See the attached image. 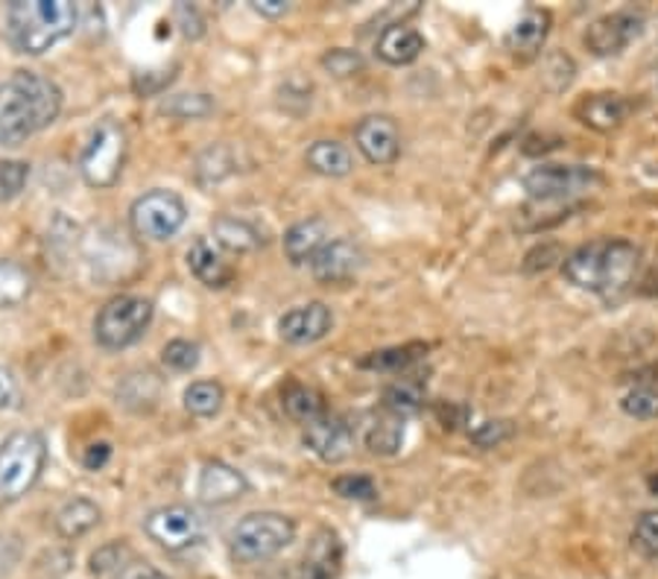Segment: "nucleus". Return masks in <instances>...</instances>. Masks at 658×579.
I'll return each instance as SVG.
<instances>
[{"mask_svg":"<svg viewBox=\"0 0 658 579\" xmlns=\"http://www.w3.org/2000/svg\"><path fill=\"white\" fill-rule=\"evenodd\" d=\"M61 112V88L35 70H15L0 82V147H18L47 129Z\"/></svg>","mask_w":658,"mask_h":579,"instance_id":"nucleus-1","label":"nucleus"},{"mask_svg":"<svg viewBox=\"0 0 658 579\" xmlns=\"http://www.w3.org/2000/svg\"><path fill=\"white\" fill-rule=\"evenodd\" d=\"M640 263V249L629 240H591L565 254L561 272L579 290L617 298L629 290Z\"/></svg>","mask_w":658,"mask_h":579,"instance_id":"nucleus-2","label":"nucleus"},{"mask_svg":"<svg viewBox=\"0 0 658 579\" xmlns=\"http://www.w3.org/2000/svg\"><path fill=\"white\" fill-rule=\"evenodd\" d=\"M77 26V7L70 0H12L7 7V42L15 53L42 56L68 38Z\"/></svg>","mask_w":658,"mask_h":579,"instance_id":"nucleus-3","label":"nucleus"},{"mask_svg":"<svg viewBox=\"0 0 658 579\" xmlns=\"http://www.w3.org/2000/svg\"><path fill=\"white\" fill-rule=\"evenodd\" d=\"M47 463V442L35 430H18L0 445V507L33 489Z\"/></svg>","mask_w":658,"mask_h":579,"instance_id":"nucleus-4","label":"nucleus"},{"mask_svg":"<svg viewBox=\"0 0 658 579\" xmlns=\"http://www.w3.org/2000/svg\"><path fill=\"white\" fill-rule=\"evenodd\" d=\"M126 164V129L117 121H100L88 135V144L79 156V173L86 184L105 191L117 184Z\"/></svg>","mask_w":658,"mask_h":579,"instance_id":"nucleus-5","label":"nucleus"},{"mask_svg":"<svg viewBox=\"0 0 658 579\" xmlns=\"http://www.w3.org/2000/svg\"><path fill=\"white\" fill-rule=\"evenodd\" d=\"M156 307L149 298L114 296L109 298L94 319V340L109 351L129 349L147 333Z\"/></svg>","mask_w":658,"mask_h":579,"instance_id":"nucleus-6","label":"nucleus"},{"mask_svg":"<svg viewBox=\"0 0 658 579\" xmlns=\"http://www.w3.org/2000/svg\"><path fill=\"white\" fill-rule=\"evenodd\" d=\"M296 538L293 518L281 512H252L231 533V556L240 561H263Z\"/></svg>","mask_w":658,"mask_h":579,"instance_id":"nucleus-7","label":"nucleus"},{"mask_svg":"<svg viewBox=\"0 0 658 579\" xmlns=\"http://www.w3.org/2000/svg\"><path fill=\"white\" fill-rule=\"evenodd\" d=\"M184 219H188V208H184L182 196L173 191H161V188L138 196L129 208L132 231L152 243H164L179 235Z\"/></svg>","mask_w":658,"mask_h":579,"instance_id":"nucleus-8","label":"nucleus"},{"mask_svg":"<svg viewBox=\"0 0 658 579\" xmlns=\"http://www.w3.org/2000/svg\"><path fill=\"white\" fill-rule=\"evenodd\" d=\"M600 182V173L586 164H538L521 179L526 196L533 202H565L591 191Z\"/></svg>","mask_w":658,"mask_h":579,"instance_id":"nucleus-9","label":"nucleus"},{"mask_svg":"<svg viewBox=\"0 0 658 579\" xmlns=\"http://www.w3.org/2000/svg\"><path fill=\"white\" fill-rule=\"evenodd\" d=\"M640 33H644V15L635 9H617L591 21L582 33V44L600 59H609L621 56L635 38H640Z\"/></svg>","mask_w":658,"mask_h":579,"instance_id":"nucleus-10","label":"nucleus"},{"mask_svg":"<svg viewBox=\"0 0 658 579\" xmlns=\"http://www.w3.org/2000/svg\"><path fill=\"white\" fill-rule=\"evenodd\" d=\"M144 530L158 547L175 553L200 542L202 518L196 515V509L173 503V507H161L156 512H149L147 521H144Z\"/></svg>","mask_w":658,"mask_h":579,"instance_id":"nucleus-11","label":"nucleus"},{"mask_svg":"<svg viewBox=\"0 0 658 579\" xmlns=\"http://www.w3.org/2000/svg\"><path fill=\"white\" fill-rule=\"evenodd\" d=\"M354 144L368 164H393L395 158L401 156V132H398V123L386 114L363 117L354 129Z\"/></svg>","mask_w":658,"mask_h":579,"instance_id":"nucleus-12","label":"nucleus"},{"mask_svg":"<svg viewBox=\"0 0 658 579\" xmlns=\"http://www.w3.org/2000/svg\"><path fill=\"white\" fill-rule=\"evenodd\" d=\"M305 445L325 463H342L354 447V430L340 416H319L305 424Z\"/></svg>","mask_w":658,"mask_h":579,"instance_id":"nucleus-13","label":"nucleus"},{"mask_svg":"<svg viewBox=\"0 0 658 579\" xmlns=\"http://www.w3.org/2000/svg\"><path fill=\"white\" fill-rule=\"evenodd\" d=\"M551 24L553 18L547 9H524L515 24L509 26L507 38H503L507 50L512 53V59L524 61V65L526 61L538 59L544 50V42H547V35H551Z\"/></svg>","mask_w":658,"mask_h":579,"instance_id":"nucleus-14","label":"nucleus"},{"mask_svg":"<svg viewBox=\"0 0 658 579\" xmlns=\"http://www.w3.org/2000/svg\"><path fill=\"white\" fill-rule=\"evenodd\" d=\"M331 328V307L322 305V302L293 307V310H287V314L279 319L281 340L290 342V345H310V342H319L322 337H328Z\"/></svg>","mask_w":658,"mask_h":579,"instance_id":"nucleus-15","label":"nucleus"},{"mask_svg":"<svg viewBox=\"0 0 658 579\" xmlns=\"http://www.w3.org/2000/svg\"><path fill=\"white\" fill-rule=\"evenodd\" d=\"M366 263V254L358 243L351 240H331L322 252L310 261V272L319 284H342V281L354 279Z\"/></svg>","mask_w":658,"mask_h":579,"instance_id":"nucleus-16","label":"nucleus"},{"mask_svg":"<svg viewBox=\"0 0 658 579\" xmlns=\"http://www.w3.org/2000/svg\"><path fill=\"white\" fill-rule=\"evenodd\" d=\"M246 491H249V480L243 477V472H237L235 465L223 463V459H208L202 465L200 486H196L202 503L223 507V503L243 498Z\"/></svg>","mask_w":658,"mask_h":579,"instance_id":"nucleus-17","label":"nucleus"},{"mask_svg":"<svg viewBox=\"0 0 658 579\" xmlns=\"http://www.w3.org/2000/svg\"><path fill=\"white\" fill-rule=\"evenodd\" d=\"M629 100L623 94H614V91H597V94L579 96V103L574 105V117L594 132L617 129L629 117Z\"/></svg>","mask_w":658,"mask_h":579,"instance_id":"nucleus-18","label":"nucleus"},{"mask_svg":"<svg viewBox=\"0 0 658 579\" xmlns=\"http://www.w3.org/2000/svg\"><path fill=\"white\" fill-rule=\"evenodd\" d=\"M342 570V542L331 526H322L310 538L302 561V579H337Z\"/></svg>","mask_w":658,"mask_h":579,"instance_id":"nucleus-19","label":"nucleus"},{"mask_svg":"<svg viewBox=\"0 0 658 579\" xmlns=\"http://www.w3.org/2000/svg\"><path fill=\"white\" fill-rule=\"evenodd\" d=\"M328 243H331L328 240V223L322 217H310L287 228V235H284V254H287L290 263L302 266V263L314 261L316 254L322 252Z\"/></svg>","mask_w":658,"mask_h":579,"instance_id":"nucleus-20","label":"nucleus"},{"mask_svg":"<svg viewBox=\"0 0 658 579\" xmlns=\"http://www.w3.org/2000/svg\"><path fill=\"white\" fill-rule=\"evenodd\" d=\"M188 266L196 275V281L211 290H223L235 281V270L228 266L226 258L205 237H196L191 249H188Z\"/></svg>","mask_w":658,"mask_h":579,"instance_id":"nucleus-21","label":"nucleus"},{"mask_svg":"<svg viewBox=\"0 0 658 579\" xmlns=\"http://www.w3.org/2000/svg\"><path fill=\"white\" fill-rule=\"evenodd\" d=\"M377 59L386 61V65H395V68H401V65H410L421 56L424 50V35L416 30V26L407 24H393L386 26L381 38H377Z\"/></svg>","mask_w":658,"mask_h":579,"instance_id":"nucleus-22","label":"nucleus"},{"mask_svg":"<svg viewBox=\"0 0 658 579\" xmlns=\"http://www.w3.org/2000/svg\"><path fill=\"white\" fill-rule=\"evenodd\" d=\"M428 351V342H404V345L368 351L366 357L358 360V366L368 368V372H393V375H401V372H410L419 360H424Z\"/></svg>","mask_w":658,"mask_h":579,"instance_id":"nucleus-23","label":"nucleus"},{"mask_svg":"<svg viewBox=\"0 0 658 579\" xmlns=\"http://www.w3.org/2000/svg\"><path fill=\"white\" fill-rule=\"evenodd\" d=\"M305 161L314 173L331 175V179L349 175L354 170V158H351L349 147H342L340 140H316V144L307 147Z\"/></svg>","mask_w":658,"mask_h":579,"instance_id":"nucleus-24","label":"nucleus"},{"mask_svg":"<svg viewBox=\"0 0 658 579\" xmlns=\"http://www.w3.org/2000/svg\"><path fill=\"white\" fill-rule=\"evenodd\" d=\"M281 404H284V412L290 419L298 421V424H310L314 419L325 416V401L322 393L314 389V386L298 384V381H290L281 393Z\"/></svg>","mask_w":658,"mask_h":579,"instance_id":"nucleus-25","label":"nucleus"},{"mask_svg":"<svg viewBox=\"0 0 658 579\" xmlns=\"http://www.w3.org/2000/svg\"><path fill=\"white\" fill-rule=\"evenodd\" d=\"M214 237H217V243L228 252H254V249H261L263 237L261 231L252 226V223H246L240 217H217L214 219Z\"/></svg>","mask_w":658,"mask_h":579,"instance_id":"nucleus-26","label":"nucleus"},{"mask_svg":"<svg viewBox=\"0 0 658 579\" xmlns=\"http://www.w3.org/2000/svg\"><path fill=\"white\" fill-rule=\"evenodd\" d=\"M97 524H100V509L88 498L68 500L56 515V530H59L61 538H79L88 530H94Z\"/></svg>","mask_w":658,"mask_h":579,"instance_id":"nucleus-27","label":"nucleus"},{"mask_svg":"<svg viewBox=\"0 0 658 579\" xmlns=\"http://www.w3.org/2000/svg\"><path fill=\"white\" fill-rule=\"evenodd\" d=\"M33 293V272L12 258H0V307L24 305Z\"/></svg>","mask_w":658,"mask_h":579,"instance_id":"nucleus-28","label":"nucleus"},{"mask_svg":"<svg viewBox=\"0 0 658 579\" xmlns=\"http://www.w3.org/2000/svg\"><path fill=\"white\" fill-rule=\"evenodd\" d=\"M404 442V419L401 416H393V412H384L377 416L366 430V447L377 456H393L398 454V447Z\"/></svg>","mask_w":658,"mask_h":579,"instance_id":"nucleus-29","label":"nucleus"},{"mask_svg":"<svg viewBox=\"0 0 658 579\" xmlns=\"http://www.w3.org/2000/svg\"><path fill=\"white\" fill-rule=\"evenodd\" d=\"M424 404V381L421 377H401L384 389V407L393 416H412Z\"/></svg>","mask_w":658,"mask_h":579,"instance_id":"nucleus-30","label":"nucleus"},{"mask_svg":"<svg viewBox=\"0 0 658 579\" xmlns=\"http://www.w3.org/2000/svg\"><path fill=\"white\" fill-rule=\"evenodd\" d=\"M223 401H226V393L217 381H193L188 389H184V410L191 416H200V419H211L223 410Z\"/></svg>","mask_w":658,"mask_h":579,"instance_id":"nucleus-31","label":"nucleus"},{"mask_svg":"<svg viewBox=\"0 0 658 579\" xmlns=\"http://www.w3.org/2000/svg\"><path fill=\"white\" fill-rule=\"evenodd\" d=\"M214 112V100L208 94H173L161 103V114L179 121H200Z\"/></svg>","mask_w":658,"mask_h":579,"instance_id":"nucleus-32","label":"nucleus"},{"mask_svg":"<svg viewBox=\"0 0 658 579\" xmlns=\"http://www.w3.org/2000/svg\"><path fill=\"white\" fill-rule=\"evenodd\" d=\"M574 77H577V65H574V59H570L568 53L561 50H553L544 56V86L551 88L553 94H559V91H565V88L574 82Z\"/></svg>","mask_w":658,"mask_h":579,"instance_id":"nucleus-33","label":"nucleus"},{"mask_svg":"<svg viewBox=\"0 0 658 579\" xmlns=\"http://www.w3.org/2000/svg\"><path fill=\"white\" fill-rule=\"evenodd\" d=\"M621 410L629 416V419L649 421L658 419V389L656 386H638L632 393L623 395Z\"/></svg>","mask_w":658,"mask_h":579,"instance_id":"nucleus-34","label":"nucleus"},{"mask_svg":"<svg viewBox=\"0 0 658 579\" xmlns=\"http://www.w3.org/2000/svg\"><path fill=\"white\" fill-rule=\"evenodd\" d=\"M632 547L647 556V559H658V509H649L635 521L632 526Z\"/></svg>","mask_w":658,"mask_h":579,"instance_id":"nucleus-35","label":"nucleus"},{"mask_svg":"<svg viewBox=\"0 0 658 579\" xmlns=\"http://www.w3.org/2000/svg\"><path fill=\"white\" fill-rule=\"evenodd\" d=\"M322 68L337 79H349L358 77L360 70L366 68V59L360 56L358 50H349V47H333L322 56Z\"/></svg>","mask_w":658,"mask_h":579,"instance_id":"nucleus-36","label":"nucleus"},{"mask_svg":"<svg viewBox=\"0 0 658 579\" xmlns=\"http://www.w3.org/2000/svg\"><path fill=\"white\" fill-rule=\"evenodd\" d=\"M559 261H565V249H561V243H556V240H544V243L533 246V249L524 254L521 270H524L526 275H542V272L553 270Z\"/></svg>","mask_w":658,"mask_h":579,"instance_id":"nucleus-37","label":"nucleus"},{"mask_svg":"<svg viewBox=\"0 0 658 579\" xmlns=\"http://www.w3.org/2000/svg\"><path fill=\"white\" fill-rule=\"evenodd\" d=\"M161 363L173 372H191L200 363V345L191 340H170L161 349Z\"/></svg>","mask_w":658,"mask_h":579,"instance_id":"nucleus-38","label":"nucleus"},{"mask_svg":"<svg viewBox=\"0 0 658 579\" xmlns=\"http://www.w3.org/2000/svg\"><path fill=\"white\" fill-rule=\"evenodd\" d=\"M331 489L345 500H372L377 495L375 480L368 474H340L331 480Z\"/></svg>","mask_w":658,"mask_h":579,"instance_id":"nucleus-39","label":"nucleus"},{"mask_svg":"<svg viewBox=\"0 0 658 579\" xmlns=\"http://www.w3.org/2000/svg\"><path fill=\"white\" fill-rule=\"evenodd\" d=\"M26 179H30V164L26 161L3 158L0 161V202L15 200L18 193L24 191Z\"/></svg>","mask_w":658,"mask_h":579,"instance_id":"nucleus-40","label":"nucleus"},{"mask_svg":"<svg viewBox=\"0 0 658 579\" xmlns=\"http://www.w3.org/2000/svg\"><path fill=\"white\" fill-rule=\"evenodd\" d=\"M228 170H231V156L226 147H208L196 161V175L202 184L219 182L223 175H228Z\"/></svg>","mask_w":658,"mask_h":579,"instance_id":"nucleus-41","label":"nucleus"},{"mask_svg":"<svg viewBox=\"0 0 658 579\" xmlns=\"http://www.w3.org/2000/svg\"><path fill=\"white\" fill-rule=\"evenodd\" d=\"M512 436H515V424L509 419H489L472 430V442L477 447H498Z\"/></svg>","mask_w":658,"mask_h":579,"instance_id":"nucleus-42","label":"nucleus"},{"mask_svg":"<svg viewBox=\"0 0 658 579\" xmlns=\"http://www.w3.org/2000/svg\"><path fill=\"white\" fill-rule=\"evenodd\" d=\"M433 416L445 430H460L468 421V407L460 401H436L433 404Z\"/></svg>","mask_w":658,"mask_h":579,"instance_id":"nucleus-43","label":"nucleus"},{"mask_svg":"<svg viewBox=\"0 0 658 579\" xmlns=\"http://www.w3.org/2000/svg\"><path fill=\"white\" fill-rule=\"evenodd\" d=\"M175 18H179V24H182V33L188 35V38H200V35L205 33V21H202V15L196 12V7L179 3V7H175Z\"/></svg>","mask_w":658,"mask_h":579,"instance_id":"nucleus-44","label":"nucleus"},{"mask_svg":"<svg viewBox=\"0 0 658 579\" xmlns=\"http://www.w3.org/2000/svg\"><path fill=\"white\" fill-rule=\"evenodd\" d=\"M121 553H126L123 544H109V547H103V550H97L94 556H91V570H94V574H105V570H114V568L121 570L123 565L121 559H117Z\"/></svg>","mask_w":658,"mask_h":579,"instance_id":"nucleus-45","label":"nucleus"},{"mask_svg":"<svg viewBox=\"0 0 658 579\" xmlns=\"http://www.w3.org/2000/svg\"><path fill=\"white\" fill-rule=\"evenodd\" d=\"M117 579H170L167 574H161L158 568L147 565V561H126L121 570H117Z\"/></svg>","mask_w":658,"mask_h":579,"instance_id":"nucleus-46","label":"nucleus"},{"mask_svg":"<svg viewBox=\"0 0 658 579\" xmlns=\"http://www.w3.org/2000/svg\"><path fill=\"white\" fill-rule=\"evenodd\" d=\"M109 459H112V445L109 442H94V445H88L82 465H86L88 472H100Z\"/></svg>","mask_w":658,"mask_h":579,"instance_id":"nucleus-47","label":"nucleus"},{"mask_svg":"<svg viewBox=\"0 0 658 579\" xmlns=\"http://www.w3.org/2000/svg\"><path fill=\"white\" fill-rule=\"evenodd\" d=\"M561 147V138H553V135H530L524 138V156H538V152H547V149Z\"/></svg>","mask_w":658,"mask_h":579,"instance_id":"nucleus-48","label":"nucleus"},{"mask_svg":"<svg viewBox=\"0 0 658 579\" xmlns=\"http://www.w3.org/2000/svg\"><path fill=\"white\" fill-rule=\"evenodd\" d=\"M252 9L263 18H281L287 12V0H252Z\"/></svg>","mask_w":658,"mask_h":579,"instance_id":"nucleus-49","label":"nucleus"},{"mask_svg":"<svg viewBox=\"0 0 658 579\" xmlns=\"http://www.w3.org/2000/svg\"><path fill=\"white\" fill-rule=\"evenodd\" d=\"M12 398H15V377H12V372H9V368L0 366V410H3V407H9V404H12Z\"/></svg>","mask_w":658,"mask_h":579,"instance_id":"nucleus-50","label":"nucleus"},{"mask_svg":"<svg viewBox=\"0 0 658 579\" xmlns=\"http://www.w3.org/2000/svg\"><path fill=\"white\" fill-rule=\"evenodd\" d=\"M647 486H649V491H653V495H658V474H653V477H649Z\"/></svg>","mask_w":658,"mask_h":579,"instance_id":"nucleus-51","label":"nucleus"}]
</instances>
